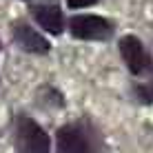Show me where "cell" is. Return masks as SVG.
Segmentation results:
<instances>
[{"instance_id": "6da1fadb", "label": "cell", "mask_w": 153, "mask_h": 153, "mask_svg": "<svg viewBox=\"0 0 153 153\" xmlns=\"http://www.w3.org/2000/svg\"><path fill=\"white\" fill-rule=\"evenodd\" d=\"M100 135L89 122H71L58 131V153H98Z\"/></svg>"}, {"instance_id": "7a4b0ae2", "label": "cell", "mask_w": 153, "mask_h": 153, "mask_svg": "<svg viewBox=\"0 0 153 153\" xmlns=\"http://www.w3.org/2000/svg\"><path fill=\"white\" fill-rule=\"evenodd\" d=\"M13 142L18 153H49V135L45 133V129L33 122L27 115H18L13 126Z\"/></svg>"}, {"instance_id": "3957f363", "label": "cell", "mask_w": 153, "mask_h": 153, "mask_svg": "<svg viewBox=\"0 0 153 153\" xmlns=\"http://www.w3.org/2000/svg\"><path fill=\"white\" fill-rule=\"evenodd\" d=\"M69 29L73 38H80V40H107L113 33V25L109 20L100 18V16H91V13L73 16L69 22Z\"/></svg>"}, {"instance_id": "277c9868", "label": "cell", "mask_w": 153, "mask_h": 153, "mask_svg": "<svg viewBox=\"0 0 153 153\" xmlns=\"http://www.w3.org/2000/svg\"><path fill=\"white\" fill-rule=\"evenodd\" d=\"M120 53H122L129 71L135 73V76L144 73L151 67V58L146 53L144 45L140 42V38H135V36H124L120 40Z\"/></svg>"}, {"instance_id": "5b68a950", "label": "cell", "mask_w": 153, "mask_h": 153, "mask_svg": "<svg viewBox=\"0 0 153 153\" xmlns=\"http://www.w3.org/2000/svg\"><path fill=\"white\" fill-rule=\"evenodd\" d=\"M13 38L18 42V47L25 51H31V53H47L49 51V42L27 22H20V20L13 22Z\"/></svg>"}, {"instance_id": "8992f818", "label": "cell", "mask_w": 153, "mask_h": 153, "mask_svg": "<svg viewBox=\"0 0 153 153\" xmlns=\"http://www.w3.org/2000/svg\"><path fill=\"white\" fill-rule=\"evenodd\" d=\"M31 13L40 27L47 29L49 33L58 36L62 31V13L56 4H36V7H31Z\"/></svg>"}, {"instance_id": "52a82bcc", "label": "cell", "mask_w": 153, "mask_h": 153, "mask_svg": "<svg viewBox=\"0 0 153 153\" xmlns=\"http://www.w3.org/2000/svg\"><path fill=\"white\" fill-rule=\"evenodd\" d=\"M96 0H67V4H69L71 9H80V7H89V4H93Z\"/></svg>"}, {"instance_id": "ba28073f", "label": "cell", "mask_w": 153, "mask_h": 153, "mask_svg": "<svg viewBox=\"0 0 153 153\" xmlns=\"http://www.w3.org/2000/svg\"><path fill=\"white\" fill-rule=\"evenodd\" d=\"M144 96L149 98V100L153 98V78H151L149 82H146V87H144Z\"/></svg>"}]
</instances>
